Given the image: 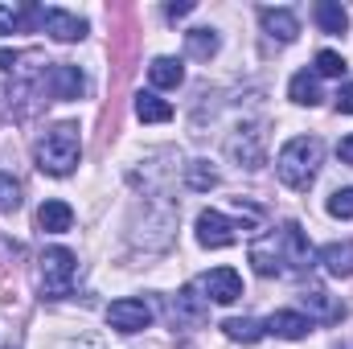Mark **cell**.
Here are the masks:
<instances>
[{
  "instance_id": "603a6c76",
  "label": "cell",
  "mask_w": 353,
  "mask_h": 349,
  "mask_svg": "<svg viewBox=\"0 0 353 349\" xmlns=\"http://www.w3.org/2000/svg\"><path fill=\"white\" fill-rule=\"evenodd\" d=\"M222 333L230 337V341H243V346H255L259 337H263L267 329L259 321H251V317H230V321H222Z\"/></svg>"
},
{
  "instance_id": "2e32d148",
  "label": "cell",
  "mask_w": 353,
  "mask_h": 349,
  "mask_svg": "<svg viewBox=\"0 0 353 349\" xmlns=\"http://www.w3.org/2000/svg\"><path fill=\"white\" fill-rule=\"evenodd\" d=\"M70 226H74V210H70L66 201L50 197V201L37 206V230H46V235H66Z\"/></svg>"
},
{
  "instance_id": "52a82bcc",
  "label": "cell",
  "mask_w": 353,
  "mask_h": 349,
  "mask_svg": "<svg viewBox=\"0 0 353 349\" xmlns=\"http://www.w3.org/2000/svg\"><path fill=\"white\" fill-rule=\"evenodd\" d=\"M41 29H46L54 41H62V46L87 37V21H83L79 12H66V8H41Z\"/></svg>"
},
{
  "instance_id": "44dd1931",
  "label": "cell",
  "mask_w": 353,
  "mask_h": 349,
  "mask_svg": "<svg viewBox=\"0 0 353 349\" xmlns=\"http://www.w3.org/2000/svg\"><path fill=\"white\" fill-rule=\"evenodd\" d=\"M288 94H292V103H300V107H316V103H321V79H316L312 70H300V74H292Z\"/></svg>"
},
{
  "instance_id": "30bf717a",
  "label": "cell",
  "mask_w": 353,
  "mask_h": 349,
  "mask_svg": "<svg viewBox=\"0 0 353 349\" xmlns=\"http://www.w3.org/2000/svg\"><path fill=\"white\" fill-rule=\"evenodd\" d=\"M251 267L259 271V275H288V263H283V247H279V230L275 235H263V239H255L251 243Z\"/></svg>"
},
{
  "instance_id": "ffe728a7",
  "label": "cell",
  "mask_w": 353,
  "mask_h": 349,
  "mask_svg": "<svg viewBox=\"0 0 353 349\" xmlns=\"http://www.w3.org/2000/svg\"><path fill=\"white\" fill-rule=\"evenodd\" d=\"M136 115H140L144 123H169V119H173V107H169L157 90H140V94H136Z\"/></svg>"
},
{
  "instance_id": "5b68a950",
  "label": "cell",
  "mask_w": 353,
  "mask_h": 349,
  "mask_svg": "<svg viewBox=\"0 0 353 349\" xmlns=\"http://www.w3.org/2000/svg\"><path fill=\"white\" fill-rule=\"evenodd\" d=\"M107 325L119 329V333H144L152 325V304L148 300H136V296H123L107 308Z\"/></svg>"
},
{
  "instance_id": "1f68e13d",
  "label": "cell",
  "mask_w": 353,
  "mask_h": 349,
  "mask_svg": "<svg viewBox=\"0 0 353 349\" xmlns=\"http://www.w3.org/2000/svg\"><path fill=\"white\" fill-rule=\"evenodd\" d=\"M337 157H341L345 165H353V136H345V140L337 144Z\"/></svg>"
},
{
  "instance_id": "9a60e30c",
  "label": "cell",
  "mask_w": 353,
  "mask_h": 349,
  "mask_svg": "<svg viewBox=\"0 0 353 349\" xmlns=\"http://www.w3.org/2000/svg\"><path fill=\"white\" fill-rule=\"evenodd\" d=\"M279 247H283V263H288V271L312 263V247H308V239H304V230H300L296 222L279 226Z\"/></svg>"
},
{
  "instance_id": "6da1fadb",
  "label": "cell",
  "mask_w": 353,
  "mask_h": 349,
  "mask_svg": "<svg viewBox=\"0 0 353 349\" xmlns=\"http://www.w3.org/2000/svg\"><path fill=\"white\" fill-rule=\"evenodd\" d=\"M79 157H83V136H79V123H54L37 148H33V161L37 169L50 177H70L79 169Z\"/></svg>"
},
{
  "instance_id": "ac0fdd59",
  "label": "cell",
  "mask_w": 353,
  "mask_h": 349,
  "mask_svg": "<svg viewBox=\"0 0 353 349\" xmlns=\"http://www.w3.org/2000/svg\"><path fill=\"white\" fill-rule=\"evenodd\" d=\"M148 79H152L157 90H173V87L185 83V66H181V58H152Z\"/></svg>"
},
{
  "instance_id": "277c9868",
  "label": "cell",
  "mask_w": 353,
  "mask_h": 349,
  "mask_svg": "<svg viewBox=\"0 0 353 349\" xmlns=\"http://www.w3.org/2000/svg\"><path fill=\"white\" fill-rule=\"evenodd\" d=\"M197 243L205 251H226V247L239 243V226L226 214H218V210H201L197 214Z\"/></svg>"
},
{
  "instance_id": "83f0119b",
  "label": "cell",
  "mask_w": 353,
  "mask_h": 349,
  "mask_svg": "<svg viewBox=\"0 0 353 349\" xmlns=\"http://www.w3.org/2000/svg\"><path fill=\"white\" fill-rule=\"evenodd\" d=\"M325 210H329L333 218H353V189H350V185H345V189H333Z\"/></svg>"
},
{
  "instance_id": "e0dca14e",
  "label": "cell",
  "mask_w": 353,
  "mask_h": 349,
  "mask_svg": "<svg viewBox=\"0 0 353 349\" xmlns=\"http://www.w3.org/2000/svg\"><path fill=\"white\" fill-rule=\"evenodd\" d=\"M321 267L329 271V275H337V279H350L353 275V239H341V243H329V247H321Z\"/></svg>"
},
{
  "instance_id": "4fadbf2b",
  "label": "cell",
  "mask_w": 353,
  "mask_h": 349,
  "mask_svg": "<svg viewBox=\"0 0 353 349\" xmlns=\"http://www.w3.org/2000/svg\"><path fill=\"white\" fill-rule=\"evenodd\" d=\"M259 25H263L267 37L279 41V46H292L300 37V21H296L292 8H259Z\"/></svg>"
},
{
  "instance_id": "7402d4cb",
  "label": "cell",
  "mask_w": 353,
  "mask_h": 349,
  "mask_svg": "<svg viewBox=\"0 0 353 349\" xmlns=\"http://www.w3.org/2000/svg\"><path fill=\"white\" fill-rule=\"evenodd\" d=\"M312 17H316V25H321L325 33H345V29H350V12H345L337 0H321Z\"/></svg>"
},
{
  "instance_id": "d4e9b609",
  "label": "cell",
  "mask_w": 353,
  "mask_h": 349,
  "mask_svg": "<svg viewBox=\"0 0 353 349\" xmlns=\"http://www.w3.org/2000/svg\"><path fill=\"white\" fill-rule=\"evenodd\" d=\"M312 74H316V79H341V74H345V58H341L337 50H321Z\"/></svg>"
},
{
  "instance_id": "9c48e42d",
  "label": "cell",
  "mask_w": 353,
  "mask_h": 349,
  "mask_svg": "<svg viewBox=\"0 0 353 349\" xmlns=\"http://www.w3.org/2000/svg\"><path fill=\"white\" fill-rule=\"evenodd\" d=\"M46 87L54 99H83L87 94V74L70 62H54L50 74H46Z\"/></svg>"
},
{
  "instance_id": "cb8c5ba5",
  "label": "cell",
  "mask_w": 353,
  "mask_h": 349,
  "mask_svg": "<svg viewBox=\"0 0 353 349\" xmlns=\"http://www.w3.org/2000/svg\"><path fill=\"white\" fill-rule=\"evenodd\" d=\"M21 25H41V8H12V4H0V37L21 29Z\"/></svg>"
},
{
  "instance_id": "f546056e",
  "label": "cell",
  "mask_w": 353,
  "mask_h": 349,
  "mask_svg": "<svg viewBox=\"0 0 353 349\" xmlns=\"http://www.w3.org/2000/svg\"><path fill=\"white\" fill-rule=\"evenodd\" d=\"M189 12H193V0H181V4H169V8H165V17H189Z\"/></svg>"
},
{
  "instance_id": "f1b7e54d",
  "label": "cell",
  "mask_w": 353,
  "mask_h": 349,
  "mask_svg": "<svg viewBox=\"0 0 353 349\" xmlns=\"http://www.w3.org/2000/svg\"><path fill=\"white\" fill-rule=\"evenodd\" d=\"M337 111L341 115H353V83H345V87L337 90Z\"/></svg>"
},
{
  "instance_id": "4316f807",
  "label": "cell",
  "mask_w": 353,
  "mask_h": 349,
  "mask_svg": "<svg viewBox=\"0 0 353 349\" xmlns=\"http://www.w3.org/2000/svg\"><path fill=\"white\" fill-rule=\"evenodd\" d=\"M21 210V181L0 173V214H17Z\"/></svg>"
},
{
  "instance_id": "d6986e66",
  "label": "cell",
  "mask_w": 353,
  "mask_h": 349,
  "mask_svg": "<svg viewBox=\"0 0 353 349\" xmlns=\"http://www.w3.org/2000/svg\"><path fill=\"white\" fill-rule=\"evenodd\" d=\"M218 46H222L218 29H189V33H185V50H189V58H197V62H210V58L218 54Z\"/></svg>"
},
{
  "instance_id": "3957f363",
  "label": "cell",
  "mask_w": 353,
  "mask_h": 349,
  "mask_svg": "<svg viewBox=\"0 0 353 349\" xmlns=\"http://www.w3.org/2000/svg\"><path fill=\"white\" fill-rule=\"evenodd\" d=\"M74 275H79V259H74L66 247H50V251L41 255V300H62V296H70Z\"/></svg>"
},
{
  "instance_id": "7c38bea8",
  "label": "cell",
  "mask_w": 353,
  "mask_h": 349,
  "mask_svg": "<svg viewBox=\"0 0 353 349\" xmlns=\"http://www.w3.org/2000/svg\"><path fill=\"white\" fill-rule=\"evenodd\" d=\"M300 300H304V317H308L312 325H316V321H321V325H337V321H345V304L333 300V296L321 292V288H308Z\"/></svg>"
},
{
  "instance_id": "8992f818",
  "label": "cell",
  "mask_w": 353,
  "mask_h": 349,
  "mask_svg": "<svg viewBox=\"0 0 353 349\" xmlns=\"http://www.w3.org/2000/svg\"><path fill=\"white\" fill-rule=\"evenodd\" d=\"M197 288H201L205 300H214V304H234V300L243 296V275H239L234 267H214L210 275L197 279Z\"/></svg>"
},
{
  "instance_id": "484cf974",
  "label": "cell",
  "mask_w": 353,
  "mask_h": 349,
  "mask_svg": "<svg viewBox=\"0 0 353 349\" xmlns=\"http://www.w3.org/2000/svg\"><path fill=\"white\" fill-rule=\"evenodd\" d=\"M185 181H189V189H214L218 185V173L205 161H189L185 165Z\"/></svg>"
},
{
  "instance_id": "8fae6325",
  "label": "cell",
  "mask_w": 353,
  "mask_h": 349,
  "mask_svg": "<svg viewBox=\"0 0 353 349\" xmlns=\"http://www.w3.org/2000/svg\"><path fill=\"white\" fill-rule=\"evenodd\" d=\"M271 337H279V341H304L308 333H312V321L304 317V312H296V308H279V312H271L263 325Z\"/></svg>"
},
{
  "instance_id": "4dcf8cb0",
  "label": "cell",
  "mask_w": 353,
  "mask_h": 349,
  "mask_svg": "<svg viewBox=\"0 0 353 349\" xmlns=\"http://www.w3.org/2000/svg\"><path fill=\"white\" fill-rule=\"evenodd\" d=\"M17 62H21V54H17V50H0V70H12Z\"/></svg>"
},
{
  "instance_id": "5bb4252c",
  "label": "cell",
  "mask_w": 353,
  "mask_h": 349,
  "mask_svg": "<svg viewBox=\"0 0 353 349\" xmlns=\"http://www.w3.org/2000/svg\"><path fill=\"white\" fill-rule=\"evenodd\" d=\"M173 317H176V325H201V321L210 317V300L197 296V283H185V288L176 292Z\"/></svg>"
},
{
  "instance_id": "7a4b0ae2",
  "label": "cell",
  "mask_w": 353,
  "mask_h": 349,
  "mask_svg": "<svg viewBox=\"0 0 353 349\" xmlns=\"http://www.w3.org/2000/svg\"><path fill=\"white\" fill-rule=\"evenodd\" d=\"M321 161H325V144L316 136H296L279 148L275 157V173L288 189H308L316 173H321Z\"/></svg>"
},
{
  "instance_id": "ba28073f",
  "label": "cell",
  "mask_w": 353,
  "mask_h": 349,
  "mask_svg": "<svg viewBox=\"0 0 353 349\" xmlns=\"http://www.w3.org/2000/svg\"><path fill=\"white\" fill-rule=\"evenodd\" d=\"M239 169H263V132L259 128H239L226 144Z\"/></svg>"
}]
</instances>
